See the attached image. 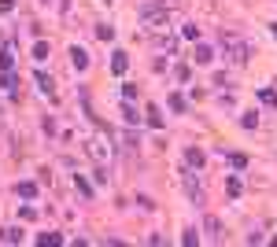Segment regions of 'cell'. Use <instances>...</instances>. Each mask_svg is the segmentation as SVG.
<instances>
[{
  "label": "cell",
  "instance_id": "obj_1",
  "mask_svg": "<svg viewBox=\"0 0 277 247\" xmlns=\"http://www.w3.org/2000/svg\"><path fill=\"white\" fill-rule=\"evenodd\" d=\"M218 41H222V48L229 52V59H233V63H244V59H248V41H240L237 30H222Z\"/></svg>",
  "mask_w": 277,
  "mask_h": 247
},
{
  "label": "cell",
  "instance_id": "obj_2",
  "mask_svg": "<svg viewBox=\"0 0 277 247\" xmlns=\"http://www.w3.org/2000/svg\"><path fill=\"white\" fill-rule=\"evenodd\" d=\"M166 19H170V8H159V4L144 8V26H148V30H163Z\"/></svg>",
  "mask_w": 277,
  "mask_h": 247
},
{
  "label": "cell",
  "instance_id": "obj_3",
  "mask_svg": "<svg viewBox=\"0 0 277 247\" xmlns=\"http://www.w3.org/2000/svg\"><path fill=\"white\" fill-rule=\"evenodd\" d=\"M185 192H189L192 203H204V188H199V177L196 174H185Z\"/></svg>",
  "mask_w": 277,
  "mask_h": 247
},
{
  "label": "cell",
  "instance_id": "obj_4",
  "mask_svg": "<svg viewBox=\"0 0 277 247\" xmlns=\"http://www.w3.org/2000/svg\"><path fill=\"white\" fill-rule=\"evenodd\" d=\"M0 85H4V92L15 100L19 96V78H15V70H4V78H0Z\"/></svg>",
  "mask_w": 277,
  "mask_h": 247
},
{
  "label": "cell",
  "instance_id": "obj_5",
  "mask_svg": "<svg viewBox=\"0 0 277 247\" xmlns=\"http://www.w3.org/2000/svg\"><path fill=\"white\" fill-rule=\"evenodd\" d=\"M11 63H15V44H0V70H11Z\"/></svg>",
  "mask_w": 277,
  "mask_h": 247
},
{
  "label": "cell",
  "instance_id": "obj_6",
  "mask_svg": "<svg viewBox=\"0 0 277 247\" xmlns=\"http://www.w3.org/2000/svg\"><path fill=\"white\" fill-rule=\"evenodd\" d=\"M37 247H63V236L59 233H37Z\"/></svg>",
  "mask_w": 277,
  "mask_h": 247
},
{
  "label": "cell",
  "instance_id": "obj_7",
  "mask_svg": "<svg viewBox=\"0 0 277 247\" xmlns=\"http://www.w3.org/2000/svg\"><path fill=\"white\" fill-rule=\"evenodd\" d=\"M185 162H189L192 170H199V166H204V151H199V148H185Z\"/></svg>",
  "mask_w": 277,
  "mask_h": 247
},
{
  "label": "cell",
  "instance_id": "obj_8",
  "mask_svg": "<svg viewBox=\"0 0 277 247\" xmlns=\"http://www.w3.org/2000/svg\"><path fill=\"white\" fill-rule=\"evenodd\" d=\"M34 81H37V89L44 92V96H56V85H52L48 74H41V70H37V78H34Z\"/></svg>",
  "mask_w": 277,
  "mask_h": 247
},
{
  "label": "cell",
  "instance_id": "obj_9",
  "mask_svg": "<svg viewBox=\"0 0 277 247\" xmlns=\"http://www.w3.org/2000/svg\"><path fill=\"white\" fill-rule=\"evenodd\" d=\"M22 240V233L15 225H8V229H0V243H19Z\"/></svg>",
  "mask_w": 277,
  "mask_h": 247
},
{
  "label": "cell",
  "instance_id": "obj_10",
  "mask_svg": "<svg viewBox=\"0 0 277 247\" xmlns=\"http://www.w3.org/2000/svg\"><path fill=\"white\" fill-rule=\"evenodd\" d=\"M126 67H130L126 52H115V56H111V70H115V74H126Z\"/></svg>",
  "mask_w": 277,
  "mask_h": 247
},
{
  "label": "cell",
  "instance_id": "obj_11",
  "mask_svg": "<svg viewBox=\"0 0 277 247\" xmlns=\"http://www.w3.org/2000/svg\"><path fill=\"white\" fill-rule=\"evenodd\" d=\"M70 59H74V67H78V70L89 67V52L85 48H70Z\"/></svg>",
  "mask_w": 277,
  "mask_h": 247
},
{
  "label": "cell",
  "instance_id": "obj_12",
  "mask_svg": "<svg viewBox=\"0 0 277 247\" xmlns=\"http://www.w3.org/2000/svg\"><path fill=\"white\" fill-rule=\"evenodd\" d=\"M15 192H19L22 199H34V196H37V184H34V181H22V184H15Z\"/></svg>",
  "mask_w": 277,
  "mask_h": 247
},
{
  "label": "cell",
  "instance_id": "obj_13",
  "mask_svg": "<svg viewBox=\"0 0 277 247\" xmlns=\"http://www.w3.org/2000/svg\"><path fill=\"white\" fill-rule=\"evenodd\" d=\"M211 59H214V48L211 44H199L196 48V63H211Z\"/></svg>",
  "mask_w": 277,
  "mask_h": 247
},
{
  "label": "cell",
  "instance_id": "obj_14",
  "mask_svg": "<svg viewBox=\"0 0 277 247\" xmlns=\"http://www.w3.org/2000/svg\"><path fill=\"white\" fill-rule=\"evenodd\" d=\"M89 155H92V159H107V144H104V141H92V144H89Z\"/></svg>",
  "mask_w": 277,
  "mask_h": 247
},
{
  "label": "cell",
  "instance_id": "obj_15",
  "mask_svg": "<svg viewBox=\"0 0 277 247\" xmlns=\"http://www.w3.org/2000/svg\"><path fill=\"white\" fill-rule=\"evenodd\" d=\"M74 184H78V192H82L85 199H92V184H89V181H85L82 174H74Z\"/></svg>",
  "mask_w": 277,
  "mask_h": 247
},
{
  "label": "cell",
  "instance_id": "obj_16",
  "mask_svg": "<svg viewBox=\"0 0 277 247\" xmlns=\"http://www.w3.org/2000/svg\"><path fill=\"white\" fill-rule=\"evenodd\" d=\"M34 59H37V63H44V59H48V44H44V41L34 44Z\"/></svg>",
  "mask_w": 277,
  "mask_h": 247
},
{
  "label": "cell",
  "instance_id": "obj_17",
  "mask_svg": "<svg viewBox=\"0 0 277 247\" xmlns=\"http://www.w3.org/2000/svg\"><path fill=\"white\" fill-rule=\"evenodd\" d=\"M259 100H263L266 107H277V92L273 89H263V92H259Z\"/></svg>",
  "mask_w": 277,
  "mask_h": 247
},
{
  "label": "cell",
  "instance_id": "obj_18",
  "mask_svg": "<svg viewBox=\"0 0 277 247\" xmlns=\"http://www.w3.org/2000/svg\"><path fill=\"white\" fill-rule=\"evenodd\" d=\"M225 188H229V196H233V199H237V196L244 192V184H240V177H229V184H225Z\"/></svg>",
  "mask_w": 277,
  "mask_h": 247
},
{
  "label": "cell",
  "instance_id": "obj_19",
  "mask_svg": "<svg viewBox=\"0 0 277 247\" xmlns=\"http://www.w3.org/2000/svg\"><path fill=\"white\" fill-rule=\"evenodd\" d=\"M181 37H185V41H199V30L189 22V26H181Z\"/></svg>",
  "mask_w": 277,
  "mask_h": 247
},
{
  "label": "cell",
  "instance_id": "obj_20",
  "mask_svg": "<svg viewBox=\"0 0 277 247\" xmlns=\"http://www.w3.org/2000/svg\"><path fill=\"white\" fill-rule=\"evenodd\" d=\"M240 126H244V129H255V126H259V118H255V111H248V115H240Z\"/></svg>",
  "mask_w": 277,
  "mask_h": 247
},
{
  "label": "cell",
  "instance_id": "obj_21",
  "mask_svg": "<svg viewBox=\"0 0 277 247\" xmlns=\"http://www.w3.org/2000/svg\"><path fill=\"white\" fill-rule=\"evenodd\" d=\"M207 233H211V240H222V225L214 218H207Z\"/></svg>",
  "mask_w": 277,
  "mask_h": 247
},
{
  "label": "cell",
  "instance_id": "obj_22",
  "mask_svg": "<svg viewBox=\"0 0 277 247\" xmlns=\"http://www.w3.org/2000/svg\"><path fill=\"white\" fill-rule=\"evenodd\" d=\"M181 243H185V247H196V243H199V236H196V229H185V236H181Z\"/></svg>",
  "mask_w": 277,
  "mask_h": 247
},
{
  "label": "cell",
  "instance_id": "obj_23",
  "mask_svg": "<svg viewBox=\"0 0 277 247\" xmlns=\"http://www.w3.org/2000/svg\"><path fill=\"white\" fill-rule=\"evenodd\" d=\"M229 162H233V170H244V166H248V155H240V151H233V155H229Z\"/></svg>",
  "mask_w": 277,
  "mask_h": 247
},
{
  "label": "cell",
  "instance_id": "obj_24",
  "mask_svg": "<svg viewBox=\"0 0 277 247\" xmlns=\"http://www.w3.org/2000/svg\"><path fill=\"white\" fill-rule=\"evenodd\" d=\"M148 122H152V126H156V129L163 126V115H159V107H148Z\"/></svg>",
  "mask_w": 277,
  "mask_h": 247
},
{
  "label": "cell",
  "instance_id": "obj_25",
  "mask_svg": "<svg viewBox=\"0 0 277 247\" xmlns=\"http://www.w3.org/2000/svg\"><path fill=\"white\" fill-rule=\"evenodd\" d=\"M170 111H185V96H181V92L170 96Z\"/></svg>",
  "mask_w": 277,
  "mask_h": 247
},
{
  "label": "cell",
  "instance_id": "obj_26",
  "mask_svg": "<svg viewBox=\"0 0 277 247\" xmlns=\"http://www.w3.org/2000/svg\"><path fill=\"white\" fill-rule=\"evenodd\" d=\"M96 37H100V41H111L115 30H111V26H96Z\"/></svg>",
  "mask_w": 277,
  "mask_h": 247
},
{
  "label": "cell",
  "instance_id": "obj_27",
  "mask_svg": "<svg viewBox=\"0 0 277 247\" xmlns=\"http://www.w3.org/2000/svg\"><path fill=\"white\" fill-rule=\"evenodd\" d=\"M137 96V85H122V100H133Z\"/></svg>",
  "mask_w": 277,
  "mask_h": 247
},
{
  "label": "cell",
  "instance_id": "obj_28",
  "mask_svg": "<svg viewBox=\"0 0 277 247\" xmlns=\"http://www.w3.org/2000/svg\"><path fill=\"white\" fill-rule=\"evenodd\" d=\"M126 122H130V126H137V122H141V115H137L133 107H126Z\"/></svg>",
  "mask_w": 277,
  "mask_h": 247
},
{
  "label": "cell",
  "instance_id": "obj_29",
  "mask_svg": "<svg viewBox=\"0 0 277 247\" xmlns=\"http://www.w3.org/2000/svg\"><path fill=\"white\" fill-rule=\"evenodd\" d=\"M11 8H15V0H0V15H8Z\"/></svg>",
  "mask_w": 277,
  "mask_h": 247
},
{
  "label": "cell",
  "instance_id": "obj_30",
  "mask_svg": "<svg viewBox=\"0 0 277 247\" xmlns=\"http://www.w3.org/2000/svg\"><path fill=\"white\" fill-rule=\"evenodd\" d=\"M273 37H277V26H273Z\"/></svg>",
  "mask_w": 277,
  "mask_h": 247
}]
</instances>
